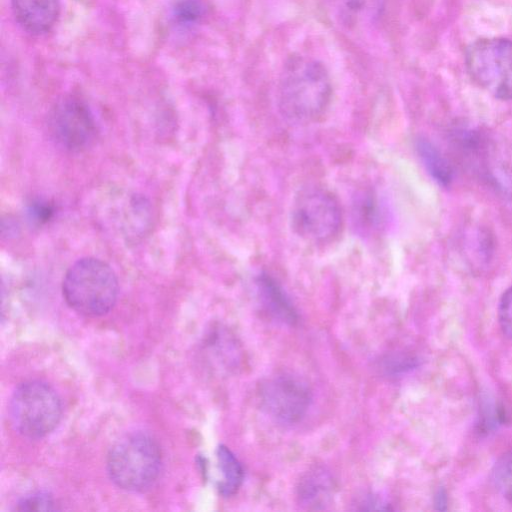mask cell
I'll list each match as a JSON object with an SVG mask.
<instances>
[{"instance_id": "277c9868", "label": "cell", "mask_w": 512, "mask_h": 512, "mask_svg": "<svg viewBox=\"0 0 512 512\" xmlns=\"http://www.w3.org/2000/svg\"><path fill=\"white\" fill-rule=\"evenodd\" d=\"M62 412V402L56 390L40 380L21 383L8 405L14 430L31 439L51 434L60 423Z\"/></svg>"}, {"instance_id": "ba28073f", "label": "cell", "mask_w": 512, "mask_h": 512, "mask_svg": "<svg viewBox=\"0 0 512 512\" xmlns=\"http://www.w3.org/2000/svg\"><path fill=\"white\" fill-rule=\"evenodd\" d=\"M258 395L265 412L284 424L301 421L312 401L308 384L290 373H279L265 379L259 386Z\"/></svg>"}, {"instance_id": "e0dca14e", "label": "cell", "mask_w": 512, "mask_h": 512, "mask_svg": "<svg viewBox=\"0 0 512 512\" xmlns=\"http://www.w3.org/2000/svg\"><path fill=\"white\" fill-rule=\"evenodd\" d=\"M55 509L53 497L45 492L27 495L15 507L17 511H53Z\"/></svg>"}, {"instance_id": "2e32d148", "label": "cell", "mask_w": 512, "mask_h": 512, "mask_svg": "<svg viewBox=\"0 0 512 512\" xmlns=\"http://www.w3.org/2000/svg\"><path fill=\"white\" fill-rule=\"evenodd\" d=\"M492 480L497 490L512 501V451L496 461L492 469Z\"/></svg>"}, {"instance_id": "30bf717a", "label": "cell", "mask_w": 512, "mask_h": 512, "mask_svg": "<svg viewBox=\"0 0 512 512\" xmlns=\"http://www.w3.org/2000/svg\"><path fill=\"white\" fill-rule=\"evenodd\" d=\"M256 288L260 303L270 317L287 325H294L298 321L291 300L272 276L260 274L256 279Z\"/></svg>"}, {"instance_id": "ac0fdd59", "label": "cell", "mask_w": 512, "mask_h": 512, "mask_svg": "<svg viewBox=\"0 0 512 512\" xmlns=\"http://www.w3.org/2000/svg\"><path fill=\"white\" fill-rule=\"evenodd\" d=\"M498 320L503 333L512 339V285L500 298Z\"/></svg>"}, {"instance_id": "5b68a950", "label": "cell", "mask_w": 512, "mask_h": 512, "mask_svg": "<svg viewBox=\"0 0 512 512\" xmlns=\"http://www.w3.org/2000/svg\"><path fill=\"white\" fill-rule=\"evenodd\" d=\"M471 79L500 100L512 99V41L485 38L473 42L465 53Z\"/></svg>"}, {"instance_id": "3957f363", "label": "cell", "mask_w": 512, "mask_h": 512, "mask_svg": "<svg viewBox=\"0 0 512 512\" xmlns=\"http://www.w3.org/2000/svg\"><path fill=\"white\" fill-rule=\"evenodd\" d=\"M162 468L158 442L145 432H134L118 440L109 450L106 469L120 489L140 492L150 488Z\"/></svg>"}, {"instance_id": "52a82bcc", "label": "cell", "mask_w": 512, "mask_h": 512, "mask_svg": "<svg viewBox=\"0 0 512 512\" xmlns=\"http://www.w3.org/2000/svg\"><path fill=\"white\" fill-rule=\"evenodd\" d=\"M49 131L58 145L79 152L93 145L98 126L88 105L76 96L58 100L49 114Z\"/></svg>"}, {"instance_id": "6da1fadb", "label": "cell", "mask_w": 512, "mask_h": 512, "mask_svg": "<svg viewBox=\"0 0 512 512\" xmlns=\"http://www.w3.org/2000/svg\"><path fill=\"white\" fill-rule=\"evenodd\" d=\"M331 93L328 71L318 60L294 56L284 64L277 88V104L287 120L314 121L328 106Z\"/></svg>"}, {"instance_id": "ffe728a7", "label": "cell", "mask_w": 512, "mask_h": 512, "mask_svg": "<svg viewBox=\"0 0 512 512\" xmlns=\"http://www.w3.org/2000/svg\"><path fill=\"white\" fill-rule=\"evenodd\" d=\"M382 369L388 374H397L413 366V360L401 357H390L382 361Z\"/></svg>"}, {"instance_id": "7a4b0ae2", "label": "cell", "mask_w": 512, "mask_h": 512, "mask_svg": "<svg viewBox=\"0 0 512 512\" xmlns=\"http://www.w3.org/2000/svg\"><path fill=\"white\" fill-rule=\"evenodd\" d=\"M118 291V280L113 269L94 257L76 261L67 270L62 282V294L67 305L88 317L107 314L117 301Z\"/></svg>"}, {"instance_id": "7c38bea8", "label": "cell", "mask_w": 512, "mask_h": 512, "mask_svg": "<svg viewBox=\"0 0 512 512\" xmlns=\"http://www.w3.org/2000/svg\"><path fill=\"white\" fill-rule=\"evenodd\" d=\"M333 489L330 474L321 468L307 472L299 481L297 496L307 508L319 509L326 505Z\"/></svg>"}, {"instance_id": "8fae6325", "label": "cell", "mask_w": 512, "mask_h": 512, "mask_svg": "<svg viewBox=\"0 0 512 512\" xmlns=\"http://www.w3.org/2000/svg\"><path fill=\"white\" fill-rule=\"evenodd\" d=\"M384 10V0H336L338 22L349 30H361L375 24Z\"/></svg>"}, {"instance_id": "44dd1931", "label": "cell", "mask_w": 512, "mask_h": 512, "mask_svg": "<svg viewBox=\"0 0 512 512\" xmlns=\"http://www.w3.org/2000/svg\"><path fill=\"white\" fill-rule=\"evenodd\" d=\"M361 510H389V505L375 495H367L359 504Z\"/></svg>"}, {"instance_id": "7402d4cb", "label": "cell", "mask_w": 512, "mask_h": 512, "mask_svg": "<svg viewBox=\"0 0 512 512\" xmlns=\"http://www.w3.org/2000/svg\"><path fill=\"white\" fill-rule=\"evenodd\" d=\"M435 505L438 509H444V505H446V498L443 491H439L435 497Z\"/></svg>"}, {"instance_id": "8992f818", "label": "cell", "mask_w": 512, "mask_h": 512, "mask_svg": "<svg viewBox=\"0 0 512 512\" xmlns=\"http://www.w3.org/2000/svg\"><path fill=\"white\" fill-rule=\"evenodd\" d=\"M294 231L303 239L322 243L335 237L342 225V211L336 198L318 187L297 194L291 210Z\"/></svg>"}, {"instance_id": "9c48e42d", "label": "cell", "mask_w": 512, "mask_h": 512, "mask_svg": "<svg viewBox=\"0 0 512 512\" xmlns=\"http://www.w3.org/2000/svg\"><path fill=\"white\" fill-rule=\"evenodd\" d=\"M11 6L17 23L32 34L49 31L60 13V0H11Z\"/></svg>"}, {"instance_id": "4fadbf2b", "label": "cell", "mask_w": 512, "mask_h": 512, "mask_svg": "<svg viewBox=\"0 0 512 512\" xmlns=\"http://www.w3.org/2000/svg\"><path fill=\"white\" fill-rule=\"evenodd\" d=\"M217 459L222 479L218 484V490L224 497L235 494L240 488L244 470L241 463L231 450L225 445L217 448Z\"/></svg>"}, {"instance_id": "9a60e30c", "label": "cell", "mask_w": 512, "mask_h": 512, "mask_svg": "<svg viewBox=\"0 0 512 512\" xmlns=\"http://www.w3.org/2000/svg\"><path fill=\"white\" fill-rule=\"evenodd\" d=\"M206 8L201 0H177L172 7V18L180 26L190 27L205 15Z\"/></svg>"}, {"instance_id": "5bb4252c", "label": "cell", "mask_w": 512, "mask_h": 512, "mask_svg": "<svg viewBox=\"0 0 512 512\" xmlns=\"http://www.w3.org/2000/svg\"><path fill=\"white\" fill-rule=\"evenodd\" d=\"M417 153L431 177L440 185L448 186L452 181V169L440 151L427 139L416 142Z\"/></svg>"}, {"instance_id": "d6986e66", "label": "cell", "mask_w": 512, "mask_h": 512, "mask_svg": "<svg viewBox=\"0 0 512 512\" xmlns=\"http://www.w3.org/2000/svg\"><path fill=\"white\" fill-rule=\"evenodd\" d=\"M28 213L34 221L44 223L51 218L53 207L46 201L36 200L29 205Z\"/></svg>"}]
</instances>
